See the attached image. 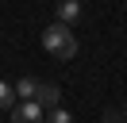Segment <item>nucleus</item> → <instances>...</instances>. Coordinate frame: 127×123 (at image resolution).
<instances>
[{
	"mask_svg": "<svg viewBox=\"0 0 127 123\" xmlns=\"http://www.w3.org/2000/svg\"><path fill=\"white\" fill-rule=\"evenodd\" d=\"M104 123H127V112L123 108H108L104 112Z\"/></svg>",
	"mask_w": 127,
	"mask_h": 123,
	"instance_id": "obj_8",
	"label": "nucleus"
},
{
	"mask_svg": "<svg viewBox=\"0 0 127 123\" xmlns=\"http://www.w3.org/2000/svg\"><path fill=\"white\" fill-rule=\"evenodd\" d=\"M39 85H42V81H35V77H23V81L16 85V96H23V100H35V96H39Z\"/></svg>",
	"mask_w": 127,
	"mask_h": 123,
	"instance_id": "obj_5",
	"label": "nucleus"
},
{
	"mask_svg": "<svg viewBox=\"0 0 127 123\" xmlns=\"http://www.w3.org/2000/svg\"><path fill=\"white\" fill-rule=\"evenodd\" d=\"M54 23H62V27H73V23L81 19V0H58L54 4Z\"/></svg>",
	"mask_w": 127,
	"mask_h": 123,
	"instance_id": "obj_2",
	"label": "nucleus"
},
{
	"mask_svg": "<svg viewBox=\"0 0 127 123\" xmlns=\"http://www.w3.org/2000/svg\"><path fill=\"white\" fill-rule=\"evenodd\" d=\"M46 123H73V115L65 112V108H50V112H46Z\"/></svg>",
	"mask_w": 127,
	"mask_h": 123,
	"instance_id": "obj_7",
	"label": "nucleus"
},
{
	"mask_svg": "<svg viewBox=\"0 0 127 123\" xmlns=\"http://www.w3.org/2000/svg\"><path fill=\"white\" fill-rule=\"evenodd\" d=\"M35 100H39V108H42V112H46V108H62V89L42 81V85H39V96H35Z\"/></svg>",
	"mask_w": 127,
	"mask_h": 123,
	"instance_id": "obj_4",
	"label": "nucleus"
},
{
	"mask_svg": "<svg viewBox=\"0 0 127 123\" xmlns=\"http://www.w3.org/2000/svg\"><path fill=\"white\" fill-rule=\"evenodd\" d=\"M12 123H42V108L39 100H23L12 108Z\"/></svg>",
	"mask_w": 127,
	"mask_h": 123,
	"instance_id": "obj_3",
	"label": "nucleus"
},
{
	"mask_svg": "<svg viewBox=\"0 0 127 123\" xmlns=\"http://www.w3.org/2000/svg\"><path fill=\"white\" fill-rule=\"evenodd\" d=\"M0 108H16V85L0 81Z\"/></svg>",
	"mask_w": 127,
	"mask_h": 123,
	"instance_id": "obj_6",
	"label": "nucleus"
},
{
	"mask_svg": "<svg viewBox=\"0 0 127 123\" xmlns=\"http://www.w3.org/2000/svg\"><path fill=\"white\" fill-rule=\"evenodd\" d=\"M42 50H46L50 58H58V62H69L73 54H77V38H73V31H69V27L50 23V27L42 31Z\"/></svg>",
	"mask_w": 127,
	"mask_h": 123,
	"instance_id": "obj_1",
	"label": "nucleus"
}]
</instances>
